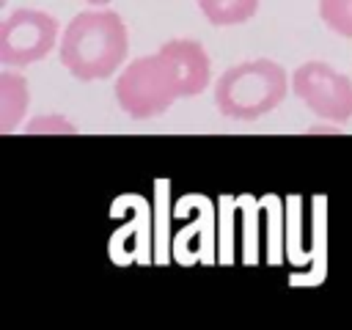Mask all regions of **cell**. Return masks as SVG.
Returning a JSON list of instances; mask_svg holds the SVG:
<instances>
[{
  "label": "cell",
  "mask_w": 352,
  "mask_h": 330,
  "mask_svg": "<svg viewBox=\"0 0 352 330\" xmlns=\"http://www.w3.org/2000/svg\"><path fill=\"white\" fill-rule=\"evenodd\" d=\"M294 96L319 118L344 124L352 118V80L324 60L300 63L292 74Z\"/></svg>",
  "instance_id": "obj_5"
},
{
  "label": "cell",
  "mask_w": 352,
  "mask_h": 330,
  "mask_svg": "<svg viewBox=\"0 0 352 330\" xmlns=\"http://www.w3.org/2000/svg\"><path fill=\"white\" fill-rule=\"evenodd\" d=\"M160 52L173 63L182 80V96H198L212 80V60L201 41L195 38H170L160 47Z\"/></svg>",
  "instance_id": "obj_6"
},
{
  "label": "cell",
  "mask_w": 352,
  "mask_h": 330,
  "mask_svg": "<svg viewBox=\"0 0 352 330\" xmlns=\"http://www.w3.org/2000/svg\"><path fill=\"white\" fill-rule=\"evenodd\" d=\"M60 41L55 16L38 8H16L0 22V63L30 66L52 52Z\"/></svg>",
  "instance_id": "obj_4"
},
{
  "label": "cell",
  "mask_w": 352,
  "mask_h": 330,
  "mask_svg": "<svg viewBox=\"0 0 352 330\" xmlns=\"http://www.w3.org/2000/svg\"><path fill=\"white\" fill-rule=\"evenodd\" d=\"M292 85L286 69L270 58H253L228 66L220 80H214V104L226 118L258 121L272 113Z\"/></svg>",
  "instance_id": "obj_2"
},
{
  "label": "cell",
  "mask_w": 352,
  "mask_h": 330,
  "mask_svg": "<svg viewBox=\"0 0 352 330\" xmlns=\"http://www.w3.org/2000/svg\"><path fill=\"white\" fill-rule=\"evenodd\" d=\"M88 3H91V6H107L110 0H88Z\"/></svg>",
  "instance_id": "obj_11"
},
{
  "label": "cell",
  "mask_w": 352,
  "mask_h": 330,
  "mask_svg": "<svg viewBox=\"0 0 352 330\" xmlns=\"http://www.w3.org/2000/svg\"><path fill=\"white\" fill-rule=\"evenodd\" d=\"M261 0H198L201 14L212 22V25H239L248 22L256 11H258Z\"/></svg>",
  "instance_id": "obj_8"
},
{
  "label": "cell",
  "mask_w": 352,
  "mask_h": 330,
  "mask_svg": "<svg viewBox=\"0 0 352 330\" xmlns=\"http://www.w3.org/2000/svg\"><path fill=\"white\" fill-rule=\"evenodd\" d=\"M30 104L28 80L14 72H0V132L11 135L19 129Z\"/></svg>",
  "instance_id": "obj_7"
},
{
  "label": "cell",
  "mask_w": 352,
  "mask_h": 330,
  "mask_svg": "<svg viewBox=\"0 0 352 330\" xmlns=\"http://www.w3.org/2000/svg\"><path fill=\"white\" fill-rule=\"evenodd\" d=\"M63 69L82 82L107 80L129 55V36L124 19L110 8L80 11L58 41Z\"/></svg>",
  "instance_id": "obj_1"
},
{
  "label": "cell",
  "mask_w": 352,
  "mask_h": 330,
  "mask_svg": "<svg viewBox=\"0 0 352 330\" xmlns=\"http://www.w3.org/2000/svg\"><path fill=\"white\" fill-rule=\"evenodd\" d=\"M25 132L28 135H38V132H69V135H74L77 126L72 121H66L63 116H36V118L28 121Z\"/></svg>",
  "instance_id": "obj_10"
},
{
  "label": "cell",
  "mask_w": 352,
  "mask_h": 330,
  "mask_svg": "<svg viewBox=\"0 0 352 330\" xmlns=\"http://www.w3.org/2000/svg\"><path fill=\"white\" fill-rule=\"evenodd\" d=\"M319 16L333 33L352 38V0H319Z\"/></svg>",
  "instance_id": "obj_9"
},
{
  "label": "cell",
  "mask_w": 352,
  "mask_h": 330,
  "mask_svg": "<svg viewBox=\"0 0 352 330\" xmlns=\"http://www.w3.org/2000/svg\"><path fill=\"white\" fill-rule=\"evenodd\" d=\"M176 99H184L182 80L173 63L160 50L154 55H143L126 63L116 80L118 107L138 121H148L165 113Z\"/></svg>",
  "instance_id": "obj_3"
}]
</instances>
